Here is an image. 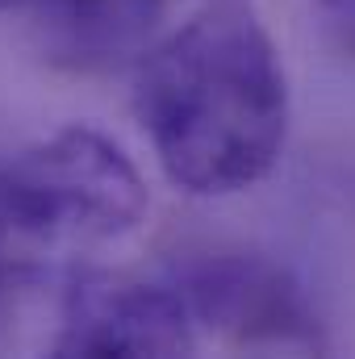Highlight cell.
Returning a JSON list of instances; mask_svg holds the SVG:
<instances>
[{
    "mask_svg": "<svg viewBox=\"0 0 355 359\" xmlns=\"http://www.w3.org/2000/svg\"><path fill=\"white\" fill-rule=\"evenodd\" d=\"M134 117L172 188L251 192L284 155L293 96L260 0H196L134 59Z\"/></svg>",
    "mask_w": 355,
    "mask_h": 359,
    "instance_id": "1",
    "label": "cell"
},
{
    "mask_svg": "<svg viewBox=\"0 0 355 359\" xmlns=\"http://www.w3.org/2000/svg\"><path fill=\"white\" fill-rule=\"evenodd\" d=\"M147 209L138 163L92 126L76 121L0 151V217L25 288L88 268L84 259L130 238Z\"/></svg>",
    "mask_w": 355,
    "mask_h": 359,
    "instance_id": "2",
    "label": "cell"
},
{
    "mask_svg": "<svg viewBox=\"0 0 355 359\" xmlns=\"http://www.w3.org/2000/svg\"><path fill=\"white\" fill-rule=\"evenodd\" d=\"M201 347L239 355H326V326L301 280L260 251H188L168 264Z\"/></svg>",
    "mask_w": 355,
    "mask_h": 359,
    "instance_id": "3",
    "label": "cell"
},
{
    "mask_svg": "<svg viewBox=\"0 0 355 359\" xmlns=\"http://www.w3.org/2000/svg\"><path fill=\"white\" fill-rule=\"evenodd\" d=\"M59 330L51 351L63 359L196 355L201 334L176 276L159 271L80 268L63 280Z\"/></svg>",
    "mask_w": 355,
    "mask_h": 359,
    "instance_id": "4",
    "label": "cell"
},
{
    "mask_svg": "<svg viewBox=\"0 0 355 359\" xmlns=\"http://www.w3.org/2000/svg\"><path fill=\"white\" fill-rule=\"evenodd\" d=\"M172 0H0V21H13L38 50L63 67L92 72L138 59L168 21Z\"/></svg>",
    "mask_w": 355,
    "mask_h": 359,
    "instance_id": "5",
    "label": "cell"
},
{
    "mask_svg": "<svg viewBox=\"0 0 355 359\" xmlns=\"http://www.w3.org/2000/svg\"><path fill=\"white\" fill-rule=\"evenodd\" d=\"M309 13L318 17L322 34L343 50V55H355V0H305Z\"/></svg>",
    "mask_w": 355,
    "mask_h": 359,
    "instance_id": "6",
    "label": "cell"
},
{
    "mask_svg": "<svg viewBox=\"0 0 355 359\" xmlns=\"http://www.w3.org/2000/svg\"><path fill=\"white\" fill-rule=\"evenodd\" d=\"M21 288H25V276L17 268V255H13V243H8V230H4V217H0V326L13 313V301H17Z\"/></svg>",
    "mask_w": 355,
    "mask_h": 359,
    "instance_id": "7",
    "label": "cell"
}]
</instances>
